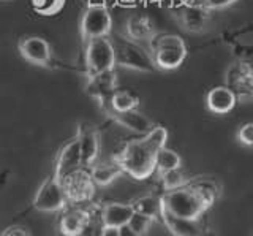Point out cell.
Instances as JSON below:
<instances>
[{"label": "cell", "instance_id": "4316f807", "mask_svg": "<svg viewBox=\"0 0 253 236\" xmlns=\"http://www.w3.org/2000/svg\"><path fill=\"white\" fill-rule=\"evenodd\" d=\"M236 2L237 0H204V5L211 10H220V8H226V6Z\"/></svg>", "mask_w": 253, "mask_h": 236}, {"label": "cell", "instance_id": "603a6c76", "mask_svg": "<svg viewBox=\"0 0 253 236\" xmlns=\"http://www.w3.org/2000/svg\"><path fill=\"white\" fill-rule=\"evenodd\" d=\"M63 5H65V0H32V8L43 16L57 14L63 8Z\"/></svg>", "mask_w": 253, "mask_h": 236}, {"label": "cell", "instance_id": "2e32d148", "mask_svg": "<svg viewBox=\"0 0 253 236\" xmlns=\"http://www.w3.org/2000/svg\"><path fill=\"white\" fill-rule=\"evenodd\" d=\"M131 204L122 203H109L101 211V224L103 227H114L121 228L128 224V220L133 214Z\"/></svg>", "mask_w": 253, "mask_h": 236}, {"label": "cell", "instance_id": "277c9868", "mask_svg": "<svg viewBox=\"0 0 253 236\" xmlns=\"http://www.w3.org/2000/svg\"><path fill=\"white\" fill-rule=\"evenodd\" d=\"M111 43H113L114 48L116 64L138 70V72H152L155 68L149 52L131 38H117L116 42Z\"/></svg>", "mask_w": 253, "mask_h": 236}, {"label": "cell", "instance_id": "ac0fdd59", "mask_svg": "<svg viewBox=\"0 0 253 236\" xmlns=\"http://www.w3.org/2000/svg\"><path fill=\"white\" fill-rule=\"evenodd\" d=\"M122 168L119 167V163H103V165H95L90 171V178L93 181V184H98V186H108L109 183L121 175Z\"/></svg>", "mask_w": 253, "mask_h": 236}, {"label": "cell", "instance_id": "5bb4252c", "mask_svg": "<svg viewBox=\"0 0 253 236\" xmlns=\"http://www.w3.org/2000/svg\"><path fill=\"white\" fill-rule=\"evenodd\" d=\"M78 144L83 165H92L98 155V135L90 124H81L78 132Z\"/></svg>", "mask_w": 253, "mask_h": 236}, {"label": "cell", "instance_id": "8992f818", "mask_svg": "<svg viewBox=\"0 0 253 236\" xmlns=\"http://www.w3.org/2000/svg\"><path fill=\"white\" fill-rule=\"evenodd\" d=\"M113 29V18L105 5L93 3L85 8L81 18V34L85 40L108 37Z\"/></svg>", "mask_w": 253, "mask_h": 236}, {"label": "cell", "instance_id": "d4e9b609", "mask_svg": "<svg viewBox=\"0 0 253 236\" xmlns=\"http://www.w3.org/2000/svg\"><path fill=\"white\" fill-rule=\"evenodd\" d=\"M162 178H163V186L166 190H171V189H177L180 186H184V175H182V171L179 168L162 173Z\"/></svg>", "mask_w": 253, "mask_h": 236}, {"label": "cell", "instance_id": "83f0119b", "mask_svg": "<svg viewBox=\"0 0 253 236\" xmlns=\"http://www.w3.org/2000/svg\"><path fill=\"white\" fill-rule=\"evenodd\" d=\"M2 236H29L26 230H22L19 227H13V228H8V230L2 235Z\"/></svg>", "mask_w": 253, "mask_h": 236}, {"label": "cell", "instance_id": "cb8c5ba5", "mask_svg": "<svg viewBox=\"0 0 253 236\" xmlns=\"http://www.w3.org/2000/svg\"><path fill=\"white\" fill-rule=\"evenodd\" d=\"M150 224H152V219H150L149 216L141 214V212H138V211H133V214H131V217H130L128 224H126V225H128L136 235L142 236L147 232V228H149Z\"/></svg>", "mask_w": 253, "mask_h": 236}, {"label": "cell", "instance_id": "7c38bea8", "mask_svg": "<svg viewBox=\"0 0 253 236\" xmlns=\"http://www.w3.org/2000/svg\"><path fill=\"white\" fill-rule=\"evenodd\" d=\"M84 167L83 159H81V151H79L78 140L70 141L68 144L62 147V151L59 152L57 162H55V178L59 181L67 178L71 173H75L78 170H81Z\"/></svg>", "mask_w": 253, "mask_h": 236}, {"label": "cell", "instance_id": "3957f363", "mask_svg": "<svg viewBox=\"0 0 253 236\" xmlns=\"http://www.w3.org/2000/svg\"><path fill=\"white\" fill-rule=\"evenodd\" d=\"M187 57L185 42L176 34H160L152 38V60L162 70L179 68Z\"/></svg>", "mask_w": 253, "mask_h": 236}, {"label": "cell", "instance_id": "9a60e30c", "mask_svg": "<svg viewBox=\"0 0 253 236\" xmlns=\"http://www.w3.org/2000/svg\"><path fill=\"white\" fill-rule=\"evenodd\" d=\"M236 100V94L231 89L226 86H218L208 94V108L215 114H226L234 108Z\"/></svg>", "mask_w": 253, "mask_h": 236}, {"label": "cell", "instance_id": "5b68a950", "mask_svg": "<svg viewBox=\"0 0 253 236\" xmlns=\"http://www.w3.org/2000/svg\"><path fill=\"white\" fill-rule=\"evenodd\" d=\"M116 57L113 43L108 37H98L87 40L85 48V67L89 75L114 70Z\"/></svg>", "mask_w": 253, "mask_h": 236}, {"label": "cell", "instance_id": "ba28073f", "mask_svg": "<svg viewBox=\"0 0 253 236\" xmlns=\"http://www.w3.org/2000/svg\"><path fill=\"white\" fill-rule=\"evenodd\" d=\"M100 106L103 108V111H105L111 119L131 132L142 133V135H144V133L150 132L155 127L154 122L150 121L146 114L136 111V109H130V111H114V109L109 106L108 100L100 101Z\"/></svg>", "mask_w": 253, "mask_h": 236}, {"label": "cell", "instance_id": "30bf717a", "mask_svg": "<svg viewBox=\"0 0 253 236\" xmlns=\"http://www.w3.org/2000/svg\"><path fill=\"white\" fill-rule=\"evenodd\" d=\"M60 183L63 190H65L67 200L71 201H85L93 193V181L90 178V173H87L83 168L60 179Z\"/></svg>", "mask_w": 253, "mask_h": 236}, {"label": "cell", "instance_id": "44dd1931", "mask_svg": "<svg viewBox=\"0 0 253 236\" xmlns=\"http://www.w3.org/2000/svg\"><path fill=\"white\" fill-rule=\"evenodd\" d=\"M174 168H180V157L177 155V152H174L172 149H168L163 146L160 151L157 152L155 170H158L160 173H165V171L174 170Z\"/></svg>", "mask_w": 253, "mask_h": 236}, {"label": "cell", "instance_id": "d6986e66", "mask_svg": "<svg viewBox=\"0 0 253 236\" xmlns=\"http://www.w3.org/2000/svg\"><path fill=\"white\" fill-rule=\"evenodd\" d=\"M131 206L134 211H138L144 216H149L150 219L162 214V198H158L155 195H146L141 196V198H136L131 203Z\"/></svg>", "mask_w": 253, "mask_h": 236}, {"label": "cell", "instance_id": "8fae6325", "mask_svg": "<svg viewBox=\"0 0 253 236\" xmlns=\"http://www.w3.org/2000/svg\"><path fill=\"white\" fill-rule=\"evenodd\" d=\"M21 56L35 65H46L51 60V46L42 37H24L19 42Z\"/></svg>", "mask_w": 253, "mask_h": 236}, {"label": "cell", "instance_id": "f1b7e54d", "mask_svg": "<svg viewBox=\"0 0 253 236\" xmlns=\"http://www.w3.org/2000/svg\"><path fill=\"white\" fill-rule=\"evenodd\" d=\"M98 236H119V228L114 227H103Z\"/></svg>", "mask_w": 253, "mask_h": 236}, {"label": "cell", "instance_id": "7402d4cb", "mask_svg": "<svg viewBox=\"0 0 253 236\" xmlns=\"http://www.w3.org/2000/svg\"><path fill=\"white\" fill-rule=\"evenodd\" d=\"M128 35L131 40H142L152 35V26L146 18H133L128 24Z\"/></svg>", "mask_w": 253, "mask_h": 236}, {"label": "cell", "instance_id": "52a82bcc", "mask_svg": "<svg viewBox=\"0 0 253 236\" xmlns=\"http://www.w3.org/2000/svg\"><path fill=\"white\" fill-rule=\"evenodd\" d=\"M67 195L63 190L60 181L52 176L47 178L42 187L38 189V193L34 200V206L38 211H46V212H52V211H59L67 204Z\"/></svg>", "mask_w": 253, "mask_h": 236}, {"label": "cell", "instance_id": "e0dca14e", "mask_svg": "<svg viewBox=\"0 0 253 236\" xmlns=\"http://www.w3.org/2000/svg\"><path fill=\"white\" fill-rule=\"evenodd\" d=\"M90 222L89 214L83 209H70L60 219V230L65 236H78Z\"/></svg>", "mask_w": 253, "mask_h": 236}, {"label": "cell", "instance_id": "4fadbf2b", "mask_svg": "<svg viewBox=\"0 0 253 236\" xmlns=\"http://www.w3.org/2000/svg\"><path fill=\"white\" fill-rule=\"evenodd\" d=\"M85 91L90 97L97 98L98 101L109 100L116 91V73L114 70H106V72L89 75Z\"/></svg>", "mask_w": 253, "mask_h": 236}, {"label": "cell", "instance_id": "484cf974", "mask_svg": "<svg viewBox=\"0 0 253 236\" xmlns=\"http://www.w3.org/2000/svg\"><path fill=\"white\" fill-rule=\"evenodd\" d=\"M237 137H239V141L245 146H252L253 144V124L247 122L245 125H242L239 133H237Z\"/></svg>", "mask_w": 253, "mask_h": 236}, {"label": "cell", "instance_id": "9c48e42d", "mask_svg": "<svg viewBox=\"0 0 253 236\" xmlns=\"http://www.w3.org/2000/svg\"><path fill=\"white\" fill-rule=\"evenodd\" d=\"M162 219L174 236H211L201 217L172 216L162 208Z\"/></svg>", "mask_w": 253, "mask_h": 236}, {"label": "cell", "instance_id": "7a4b0ae2", "mask_svg": "<svg viewBox=\"0 0 253 236\" xmlns=\"http://www.w3.org/2000/svg\"><path fill=\"white\" fill-rule=\"evenodd\" d=\"M213 200H215V187L208 181H203L166 190L162 196V208L172 216L201 217Z\"/></svg>", "mask_w": 253, "mask_h": 236}, {"label": "cell", "instance_id": "ffe728a7", "mask_svg": "<svg viewBox=\"0 0 253 236\" xmlns=\"http://www.w3.org/2000/svg\"><path fill=\"white\" fill-rule=\"evenodd\" d=\"M109 106L114 111H130L138 105V98L128 91H114V94L108 100Z\"/></svg>", "mask_w": 253, "mask_h": 236}, {"label": "cell", "instance_id": "f546056e", "mask_svg": "<svg viewBox=\"0 0 253 236\" xmlns=\"http://www.w3.org/2000/svg\"><path fill=\"white\" fill-rule=\"evenodd\" d=\"M119 236H139V235L134 233L128 225H124L119 228Z\"/></svg>", "mask_w": 253, "mask_h": 236}, {"label": "cell", "instance_id": "6da1fadb", "mask_svg": "<svg viewBox=\"0 0 253 236\" xmlns=\"http://www.w3.org/2000/svg\"><path fill=\"white\" fill-rule=\"evenodd\" d=\"M168 130L165 127H154L144 137L126 143L124 151L119 154L116 162L134 179H147L155 171V157L157 152L166 144Z\"/></svg>", "mask_w": 253, "mask_h": 236}]
</instances>
